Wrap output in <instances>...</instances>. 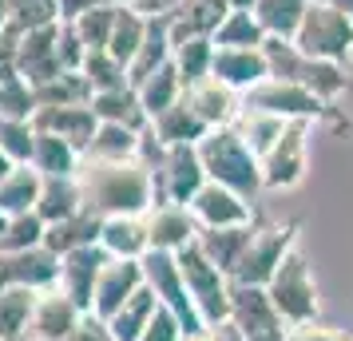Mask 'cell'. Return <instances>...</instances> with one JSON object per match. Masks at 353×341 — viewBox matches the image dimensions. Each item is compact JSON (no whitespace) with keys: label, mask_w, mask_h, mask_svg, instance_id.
<instances>
[{"label":"cell","mask_w":353,"mask_h":341,"mask_svg":"<svg viewBox=\"0 0 353 341\" xmlns=\"http://www.w3.org/2000/svg\"><path fill=\"white\" fill-rule=\"evenodd\" d=\"M230 322L242 329V338L270 333V329H290L282 322V313L274 309L270 290L266 286H250V282H234L230 286Z\"/></svg>","instance_id":"cell-15"},{"label":"cell","mask_w":353,"mask_h":341,"mask_svg":"<svg viewBox=\"0 0 353 341\" xmlns=\"http://www.w3.org/2000/svg\"><path fill=\"white\" fill-rule=\"evenodd\" d=\"M12 167H17V163H12V159H8V155H4V151H0V179H4V175H8Z\"/></svg>","instance_id":"cell-57"},{"label":"cell","mask_w":353,"mask_h":341,"mask_svg":"<svg viewBox=\"0 0 353 341\" xmlns=\"http://www.w3.org/2000/svg\"><path fill=\"white\" fill-rule=\"evenodd\" d=\"M83 167V151L72 147L60 135L48 131H36L32 143V171H40V179H68V175H80Z\"/></svg>","instance_id":"cell-26"},{"label":"cell","mask_w":353,"mask_h":341,"mask_svg":"<svg viewBox=\"0 0 353 341\" xmlns=\"http://www.w3.org/2000/svg\"><path fill=\"white\" fill-rule=\"evenodd\" d=\"M262 56H266V64H270V76L302 83V87H310V92H314V96H321L325 103H337V99L345 96V87H350V80H345V68L305 56L294 40L266 36Z\"/></svg>","instance_id":"cell-4"},{"label":"cell","mask_w":353,"mask_h":341,"mask_svg":"<svg viewBox=\"0 0 353 341\" xmlns=\"http://www.w3.org/2000/svg\"><path fill=\"white\" fill-rule=\"evenodd\" d=\"M99 246L108 250V258H143L147 250H151L147 218L143 214H115V218H103Z\"/></svg>","instance_id":"cell-24"},{"label":"cell","mask_w":353,"mask_h":341,"mask_svg":"<svg viewBox=\"0 0 353 341\" xmlns=\"http://www.w3.org/2000/svg\"><path fill=\"white\" fill-rule=\"evenodd\" d=\"M92 112H96L99 123H123V127H135V131H147V112L139 103V92L123 83V87H112V92H96L92 96Z\"/></svg>","instance_id":"cell-27"},{"label":"cell","mask_w":353,"mask_h":341,"mask_svg":"<svg viewBox=\"0 0 353 341\" xmlns=\"http://www.w3.org/2000/svg\"><path fill=\"white\" fill-rule=\"evenodd\" d=\"M99 230H103V218H99L92 207H83V211H76L72 218L48 223V227H44V246H48L52 254H72V250H80V246H96Z\"/></svg>","instance_id":"cell-25"},{"label":"cell","mask_w":353,"mask_h":341,"mask_svg":"<svg viewBox=\"0 0 353 341\" xmlns=\"http://www.w3.org/2000/svg\"><path fill=\"white\" fill-rule=\"evenodd\" d=\"M147 218V234H151V250H187L199 238V223H194L191 207H179V203H155Z\"/></svg>","instance_id":"cell-18"},{"label":"cell","mask_w":353,"mask_h":341,"mask_svg":"<svg viewBox=\"0 0 353 341\" xmlns=\"http://www.w3.org/2000/svg\"><path fill=\"white\" fill-rule=\"evenodd\" d=\"M0 278L4 286H28V290H52L60 278V254H52L48 246L17 250V254H0Z\"/></svg>","instance_id":"cell-17"},{"label":"cell","mask_w":353,"mask_h":341,"mask_svg":"<svg viewBox=\"0 0 353 341\" xmlns=\"http://www.w3.org/2000/svg\"><path fill=\"white\" fill-rule=\"evenodd\" d=\"M135 159L151 171V191H155V203H179L187 207L194 198V191L207 183V171H203V159H199V147L194 143H159L151 127L143 131L139 139V155Z\"/></svg>","instance_id":"cell-2"},{"label":"cell","mask_w":353,"mask_h":341,"mask_svg":"<svg viewBox=\"0 0 353 341\" xmlns=\"http://www.w3.org/2000/svg\"><path fill=\"white\" fill-rule=\"evenodd\" d=\"M32 143H36V127L32 119H12L0 115V151L12 163H32Z\"/></svg>","instance_id":"cell-45"},{"label":"cell","mask_w":353,"mask_h":341,"mask_svg":"<svg viewBox=\"0 0 353 341\" xmlns=\"http://www.w3.org/2000/svg\"><path fill=\"white\" fill-rule=\"evenodd\" d=\"M179 4H183V0H139L135 8H139L143 17H171Z\"/></svg>","instance_id":"cell-53"},{"label":"cell","mask_w":353,"mask_h":341,"mask_svg":"<svg viewBox=\"0 0 353 341\" xmlns=\"http://www.w3.org/2000/svg\"><path fill=\"white\" fill-rule=\"evenodd\" d=\"M68 341H115L112 329H108V322L103 318H96V313H83L80 325L68 333Z\"/></svg>","instance_id":"cell-50"},{"label":"cell","mask_w":353,"mask_h":341,"mask_svg":"<svg viewBox=\"0 0 353 341\" xmlns=\"http://www.w3.org/2000/svg\"><path fill=\"white\" fill-rule=\"evenodd\" d=\"M310 167V119H290L278 143L262 155V191H290Z\"/></svg>","instance_id":"cell-11"},{"label":"cell","mask_w":353,"mask_h":341,"mask_svg":"<svg viewBox=\"0 0 353 341\" xmlns=\"http://www.w3.org/2000/svg\"><path fill=\"white\" fill-rule=\"evenodd\" d=\"M44 218L36 211L28 214H12L4 223V234H0V254H17V250H32V246H44Z\"/></svg>","instance_id":"cell-44"},{"label":"cell","mask_w":353,"mask_h":341,"mask_svg":"<svg viewBox=\"0 0 353 341\" xmlns=\"http://www.w3.org/2000/svg\"><path fill=\"white\" fill-rule=\"evenodd\" d=\"M60 72H64V64H60V24L20 36V80H28L36 87V83L52 80Z\"/></svg>","instance_id":"cell-19"},{"label":"cell","mask_w":353,"mask_h":341,"mask_svg":"<svg viewBox=\"0 0 353 341\" xmlns=\"http://www.w3.org/2000/svg\"><path fill=\"white\" fill-rule=\"evenodd\" d=\"M266 290H270V302L282 313L286 325L318 322V282L310 274V262H305L302 246H294L286 258H282V266L266 282Z\"/></svg>","instance_id":"cell-5"},{"label":"cell","mask_w":353,"mask_h":341,"mask_svg":"<svg viewBox=\"0 0 353 341\" xmlns=\"http://www.w3.org/2000/svg\"><path fill=\"white\" fill-rule=\"evenodd\" d=\"M143 36H147V17L139 12V8H131V4H119L112 40H108V52H112L123 68H131L135 52H139V44H143Z\"/></svg>","instance_id":"cell-39"},{"label":"cell","mask_w":353,"mask_h":341,"mask_svg":"<svg viewBox=\"0 0 353 341\" xmlns=\"http://www.w3.org/2000/svg\"><path fill=\"white\" fill-rule=\"evenodd\" d=\"M76 179H80V187H83V207H92L99 218L147 214L155 207L151 171H147L139 159H123V163L83 159Z\"/></svg>","instance_id":"cell-1"},{"label":"cell","mask_w":353,"mask_h":341,"mask_svg":"<svg viewBox=\"0 0 353 341\" xmlns=\"http://www.w3.org/2000/svg\"><path fill=\"white\" fill-rule=\"evenodd\" d=\"M99 4H115V0H60V20H76L83 12H92Z\"/></svg>","instance_id":"cell-52"},{"label":"cell","mask_w":353,"mask_h":341,"mask_svg":"<svg viewBox=\"0 0 353 341\" xmlns=\"http://www.w3.org/2000/svg\"><path fill=\"white\" fill-rule=\"evenodd\" d=\"M194 214V223L199 230H223V227H254V198L239 195V191H230L223 183H203L194 198L187 203Z\"/></svg>","instance_id":"cell-12"},{"label":"cell","mask_w":353,"mask_h":341,"mask_svg":"<svg viewBox=\"0 0 353 341\" xmlns=\"http://www.w3.org/2000/svg\"><path fill=\"white\" fill-rule=\"evenodd\" d=\"M108 262L103 246H80L72 254H60V278H56V290L72 298L83 313H92V293H96V278Z\"/></svg>","instance_id":"cell-14"},{"label":"cell","mask_w":353,"mask_h":341,"mask_svg":"<svg viewBox=\"0 0 353 341\" xmlns=\"http://www.w3.org/2000/svg\"><path fill=\"white\" fill-rule=\"evenodd\" d=\"M40 171H32V163H17L4 179H0V214H28L36 211L40 198Z\"/></svg>","instance_id":"cell-31"},{"label":"cell","mask_w":353,"mask_h":341,"mask_svg":"<svg viewBox=\"0 0 353 341\" xmlns=\"http://www.w3.org/2000/svg\"><path fill=\"white\" fill-rule=\"evenodd\" d=\"M155 309H159V298L151 293V286H143L139 293H131L128 302L108 318L112 338L115 341H139L143 338V329L151 325V318H155Z\"/></svg>","instance_id":"cell-32"},{"label":"cell","mask_w":353,"mask_h":341,"mask_svg":"<svg viewBox=\"0 0 353 341\" xmlns=\"http://www.w3.org/2000/svg\"><path fill=\"white\" fill-rule=\"evenodd\" d=\"M234 127L242 131V139L254 147V155L262 159V155L278 143V135L286 131V119H278V115H270V112H258V107H246V103H242Z\"/></svg>","instance_id":"cell-40"},{"label":"cell","mask_w":353,"mask_h":341,"mask_svg":"<svg viewBox=\"0 0 353 341\" xmlns=\"http://www.w3.org/2000/svg\"><path fill=\"white\" fill-rule=\"evenodd\" d=\"M147 127H151V135H155L159 143H167V147H171V143H199V139L210 131L207 123L199 119V112L187 103V92H183V99H179L175 107L159 112Z\"/></svg>","instance_id":"cell-28"},{"label":"cell","mask_w":353,"mask_h":341,"mask_svg":"<svg viewBox=\"0 0 353 341\" xmlns=\"http://www.w3.org/2000/svg\"><path fill=\"white\" fill-rule=\"evenodd\" d=\"M115 12H119V4H99L92 12L68 20V24L76 28V36H80V44L88 52H108V40H112V28H115Z\"/></svg>","instance_id":"cell-42"},{"label":"cell","mask_w":353,"mask_h":341,"mask_svg":"<svg viewBox=\"0 0 353 341\" xmlns=\"http://www.w3.org/2000/svg\"><path fill=\"white\" fill-rule=\"evenodd\" d=\"M32 127L48 131V135H60L72 147H88L92 135H96L99 119L92 112V103H72V107H36L32 112Z\"/></svg>","instance_id":"cell-20"},{"label":"cell","mask_w":353,"mask_h":341,"mask_svg":"<svg viewBox=\"0 0 353 341\" xmlns=\"http://www.w3.org/2000/svg\"><path fill=\"white\" fill-rule=\"evenodd\" d=\"M143 282V262L139 258H108L96 278V293H92V313L96 318H112L115 309L128 302L131 293H139Z\"/></svg>","instance_id":"cell-13"},{"label":"cell","mask_w":353,"mask_h":341,"mask_svg":"<svg viewBox=\"0 0 353 341\" xmlns=\"http://www.w3.org/2000/svg\"><path fill=\"white\" fill-rule=\"evenodd\" d=\"M250 230L254 227H223V230H199V238H194V246L207 254L219 270H226V274L234 278V270H239L242 262V250H246V242H250Z\"/></svg>","instance_id":"cell-30"},{"label":"cell","mask_w":353,"mask_h":341,"mask_svg":"<svg viewBox=\"0 0 353 341\" xmlns=\"http://www.w3.org/2000/svg\"><path fill=\"white\" fill-rule=\"evenodd\" d=\"M52 24H60V0H12L8 8V28L20 36Z\"/></svg>","instance_id":"cell-43"},{"label":"cell","mask_w":353,"mask_h":341,"mask_svg":"<svg viewBox=\"0 0 353 341\" xmlns=\"http://www.w3.org/2000/svg\"><path fill=\"white\" fill-rule=\"evenodd\" d=\"M305 8H310V0H254L258 24L266 28V36H278V40H294L298 36Z\"/></svg>","instance_id":"cell-37"},{"label":"cell","mask_w":353,"mask_h":341,"mask_svg":"<svg viewBox=\"0 0 353 341\" xmlns=\"http://www.w3.org/2000/svg\"><path fill=\"white\" fill-rule=\"evenodd\" d=\"M246 107H258V112H270L278 119H310V123H318V119H337L334 107L337 103H325L321 96H314L310 87L294 80H278V76H266V80L250 87L246 96H242Z\"/></svg>","instance_id":"cell-8"},{"label":"cell","mask_w":353,"mask_h":341,"mask_svg":"<svg viewBox=\"0 0 353 341\" xmlns=\"http://www.w3.org/2000/svg\"><path fill=\"white\" fill-rule=\"evenodd\" d=\"M294 44L305 52V56H314V60H325V64H350L353 56V20L345 12H337L330 4H318V0H310V8H305V20L298 36H294Z\"/></svg>","instance_id":"cell-7"},{"label":"cell","mask_w":353,"mask_h":341,"mask_svg":"<svg viewBox=\"0 0 353 341\" xmlns=\"http://www.w3.org/2000/svg\"><path fill=\"white\" fill-rule=\"evenodd\" d=\"M294 246H298V223H254L250 242H246L239 270H234V282L266 286Z\"/></svg>","instance_id":"cell-10"},{"label":"cell","mask_w":353,"mask_h":341,"mask_svg":"<svg viewBox=\"0 0 353 341\" xmlns=\"http://www.w3.org/2000/svg\"><path fill=\"white\" fill-rule=\"evenodd\" d=\"M139 262H143V282L151 286V293L159 298V306L171 309L179 322H183L187 338H191V333H199L207 322L199 318V309H194L191 293H187V278H183L179 254H171V250H147Z\"/></svg>","instance_id":"cell-9"},{"label":"cell","mask_w":353,"mask_h":341,"mask_svg":"<svg viewBox=\"0 0 353 341\" xmlns=\"http://www.w3.org/2000/svg\"><path fill=\"white\" fill-rule=\"evenodd\" d=\"M8 8H12V0H0V32L8 28Z\"/></svg>","instance_id":"cell-56"},{"label":"cell","mask_w":353,"mask_h":341,"mask_svg":"<svg viewBox=\"0 0 353 341\" xmlns=\"http://www.w3.org/2000/svg\"><path fill=\"white\" fill-rule=\"evenodd\" d=\"M210 76L219 83H226V87H234L239 96H246L250 87H258L270 76V64H266L262 48H219Z\"/></svg>","instance_id":"cell-21"},{"label":"cell","mask_w":353,"mask_h":341,"mask_svg":"<svg viewBox=\"0 0 353 341\" xmlns=\"http://www.w3.org/2000/svg\"><path fill=\"white\" fill-rule=\"evenodd\" d=\"M179 266H183L187 293H191L199 318L207 325L230 322V286H234V278L226 274V270H219L194 242L187 250H179Z\"/></svg>","instance_id":"cell-6"},{"label":"cell","mask_w":353,"mask_h":341,"mask_svg":"<svg viewBox=\"0 0 353 341\" xmlns=\"http://www.w3.org/2000/svg\"><path fill=\"white\" fill-rule=\"evenodd\" d=\"M76 211H83V187L76 175L68 179H44L40 183V198H36V214L44 223H60V218H72Z\"/></svg>","instance_id":"cell-34"},{"label":"cell","mask_w":353,"mask_h":341,"mask_svg":"<svg viewBox=\"0 0 353 341\" xmlns=\"http://www.w3.org/2000/svg\"><path fill=\"white\" fill-rule=\"evenodd\" d=\"M0 286H4V278H0Z\"/></svg>","instance_id":"cell-60"},{"label":"cell","mask_w":353,"mask_h":341,"mask_svg":"<svg viewBox=\"0 0 353 341\" xmlns=\"http://www.w3.org/2000/svg\"><path fill=\"white\" fill-rule=\"evenodd\" d=\"M318 4H330V8H337V12H345L353 20V0H318Z\"/></svg>","instance_id":"cell-54"},{"label":"cell","mask_w":353,"mask_h":341,"mask_svg":"<svg viewBox=\"0 0 353 341\" xmlns=\"http://www.w3.org/2000/svg\"><path fill=\"white\" fill-rule=\"evenodd\" d=\"M266 28L258 24L254 8H230L214 32V48H262Z\"/></svg>","instance_id":"cell-38"},{"label":"cell","mask_w":353,"mask_h":341,"mask_svg":"<svg viewBox=\"0 0 353 341\" xmlns=\"http://www.w3.org/2000/svg\"><path fill=\"white\" fill-rule=\"evenodd\" d=\"M139 139L143 131L123 127V123H99L92 143L83 147V159H103V163H123L139 155Z\"/></svg>","instance_id":"cell-33"},{"label":"cell","mask_w":353,"mask_h":341,"mask_svg":"<svg viewBox=\"0 0 353 341\" xmlns=\"http://www.w3.org/2000/svg\"><path fill=\"white\" fill-rule=\"evenodd\" d=\"M4 223H8V214H0V234H4Z\"/></svg>","instance_id":"cell-59"},{"label":"cell","mask_w":353,"mask_h":341,"mask_svg":"<svg viewBox=\"0 0 353 341\" xmlns=\"http://www.w3.org/2000/svg\"><path fill=\"white\" fill-rule=\"evenodd\" d=\"M20 80V32L4 28L0 32V83Z\"/></svg>","instance_id":"cell-49"},{"label":"cell","mask_w":353,"mask_h":341,"mask_svg":"<svg viewBox=\"0 0 353 341\" xmlns=\"http://www.w3.org/2000/svg\"><path fill=\"white\" fill-rule=\"evenodd\" d=\"M80 72L88 76L92 92H112V87H123V83H131V80H128V68L119 64L112 52H88V60H83Z\"/></svg>","instance_id":"cell-46"},{"label":"cell","mask_w":353,"mask_h":341,"mask_svg":"<svg viewBox=\"0 0 353 341\" xmlns=\"http://www.w3.org/2000/svg\"><path fill=\"white\" fill-rule=\"evenodd\" d=\"M187 103L199 112V119H203L207 127H230V123L239 119V112H242V96L234 92V87L219 83L214 76L191 83V87H187Z\"/></svg>","instance_id":"cell-22"},{"label":"cell","mask_w":353,"mask_h":341,"mask_svg":"<svg viewBox=\"0 0 353 341\" xmlns=\"http://www.w3.org/2000/svg\"><path fill=\"white\" fill-rule=\"evenodd\" d=\"M183 341H246V338H242V329L234 322H219V325H203L199 333H191Z\"/></svg>","instance_id":"cell-51"},{"label":"cell","mask_w":353,"mask_h":341,"mask_svg":"<svg viewBox=\"0 0 353 341\" xmlns=\"http://www.w3.org/2000/svg\"><path fill=\"white\" fill-rule=\"evenodd\" d=\"M230 12L226 8V0H183L175 12H171V40L183 44V40H199V36H210L219 32V24L223 17Z\"/></svg>","instance_id":"cell-23"},{"label":"cell","mask_w":353,"mask_h":341,"mask_svg":"<svg viewBox=\"0 0 353 341\" xmlns=\"http://www.w3.org/2000/svg\"><path fill=\"white\" fill-rule=\"evenodd\" d=\"M135 92H139V103H143L147 119H155L159 112L175 107L179 99H183L187 83H183V76H179L175 60H167V64L155 68V72H151V76H147L143 83H135Z\"/></svg>","instance_id":"cell-29"},{"label":"cell","mask_w":353,"mask_h":341,"mask_svg":"<svg viewBox=\"0 0 353 341\" xmlns=\"http://www.w3.org/2000/svg\"><path fill=\"white\" fill-rule=\"evenodd\" d=\"M32 96H36V107H72V103H92L96 92H92L83 72H60L52 80L36 83Z\"/></svg>","instance_id":"cell-36"},{"label":"cell","mask_w":353,"mask_h":341,"mask_svg":"<svg viewBox=\"0 0 353 341\" xmlns=\"http://www.w3.org/2000/svg\"><path fill=\"white\" fill-rule=\"evenodd\" d=\"M199 159L210 183H223L230 191H239L246 198H258L262 191V159L254 155V147L242 139V131L230 127H210L199 139Z\"/></svg>","instance_id":"cell-3"},{"label":"cell","mask_w":353,"mask_h":341,"mask_svg":"<svg viewBox=\"0 0 353 341\" xmlns=\"http://www.w3.org/2000/svg\"><path fill=\"white\" fill-rule=\"evenodd\" d=\"M115 4H131V8H135V4H139V0H115Z\"/></svg>","instance_id":"cell-58"},{"label":"cell","mask_w":353,"mask_h":341,"mask_svg":"<svg viewBox=\"0 0 353 341\" xmlns=\"http://www.w3.org/2000/svg\"><path fill=\"white\" fill-rule=\"evenodd\" d=\"M187 338V329H183V322H179L171 309H155V318H151V325L143 329V338L139 341H183Z\"/></svg>","instance_id":"cell-48"},{"label":"cell","mask_w":353,"mask_h":341,"mask_svg":"<svg viewBox=\"0 0 353 341\" xmlns=\"http://www.w3.org/2000/svg\"><path fill=\"white\" fill-rule=\"evenodd\" d=\"M36 298L40 290H28V286H0V341H24Z\"/></svg>","instance_id":"cell-35"},{"label":"cell","mask_w":353,"mask_h":341,"mask_svg":"<svg viewBox=\"0 0 353 341\" xmlns=\"http://www.w3.org/2000/svg\"><path fill=\"white\" fill-rule=\"evenodd\" d=\"M214 40L210 36H199V40H183V44H175V68L179 76H183V83L191 87V83L199 80H210V72H214Z\"/></svg>","instance_id":"cell-41"},{"label":"cell","mask_w":353,"mask_h":341,"mask_svg":"<svg viewBox=\"0 0 353 341\" xmlns=\"http://www.w3.org/2000/svg\"><path fill=\"white\" fill-rule=\"evenodd\" d=\"M246 341H286V329H270V333H254Z\"/></svg>","instance_id":"cell-55"},{"label":"cell","mask_w":353,"mask_h":341,"mask_svg":"<svg viewBox=\"0 0 353 341\" xmlns=\"http://www.w3.org/2000/svg\"><path fill=\"white\" fill-rule=\"evenodd\" d=\"M80 318H83V309L72 298H64L56 286L52 290H40L32 318H28L24 341H68V333L80 325Z\"/></svg>","instance_id":"cell-16"},{"label":"cell","mask_w":353,"mask_h":341,"mask_svg":"<svg viewBox=\"0 0 353 341\" xmlns=\"http://www.w3.org/2000/svg\"><path fill=\"white\" fill-rule=\"evenodd\" d=\"M286 341H353V333H350V329H341V325L305 322V325H290Z\"/></svg>","instance_id":"cell-47"}]
</instances>
